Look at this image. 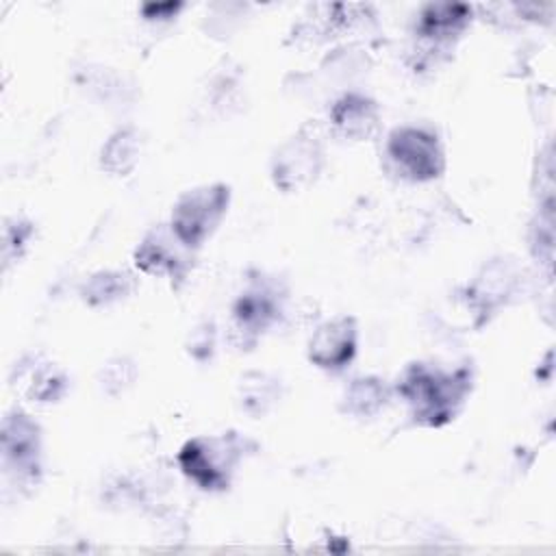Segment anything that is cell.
<instances>
[{
    "label": "cell",
    "mask_w": 556,
    "mask_h": 556,
    "mask_svg": "<svg viewBox=\"0 0 556 556\" xmlns=\"http://www.w3.org/2000/svg\"><path fill=\"white\" fill-rule=\"evenodd\" d=\"M471 389L469 369L443 371L426 363H413L397 380V393L408 404L419 426L441 428L450 424Z\"/></svg>",
    "instance_id": "cell-1"
},
{
    "label": "cell",
    "mask_w": 556,
    "mask_h": 556,
    "mask_svg": "<svg viewBox=\"0 0 556 556\" xmlns=\"http://www.w3.org/2000/svg\"><path fill=\"white\" fill-rule=\"evenodd\" d=\"M250 441L237 432L195 437L178 452L182 473L202 491H224L230 484L235 467L248 452Z\"/></svg>",
    "instance_id": "cell-2"
},
{
    "label": "cell",
    "mask_w": 556,
    "mask_h": 556,
    "mask_svg": "<svg viewBox=\"0 0 556 556\" xmlns=\"http://www.w3.org/2000/svg\"><path fill=\"white\" fill-rule=\"evenodd\" d=\"M230 187L226 182L198 185L178 195L169 215V230L191 252L204 245L228 213Z\"/></svg>",
    "instance_id": "cell-3"
},
{
    "label": "cell",
    "mask_w": 556,
    "mask_h": 556,
    "mask_svg": "<svg viewBox=\"0 0 556 556\" xmlns=\"http://www.w3.org/2000/svg\"><path fill=\"white\" fill-rule=\"evenodd\" d=\"M387 156L395 172L413 182H428L443 174L445 154L434 130L397 126L387 137Z\"/></svg>",
    "instance_id": "cell-4"
},
{
    "label": "cell",
    "mask_w": 556,
    "mask_h": 556,
    "mask_svg": "<svg viewBox=\"0 0 556 556\" xmlns=\"http://www.w3.org/2000/svg\"><path fill=\"white\" fill-rule=\"evenodd\" d=\"M326 163L324 143L315 132H308L306 128L298 130L293 137H289L271 159V178L274 185L287 193L300 191L311 187Z\"/></svg>",
    "instance_id": "cell-5"
},
{
    "label": "cell",
    "mask_w": 556,
    "mask_h": 556,
    "mask_svg": "<svg viewBox=\"0 0 556 556\" xmlns=\"http://www.w3.org/2000/svg\"><path fill=\"white\" fill-rule=\"evenodd\" d=\"M39 454V426L22 410L9 413L2 421V460L7 473L20 482H37Z\"/></svg>",
    "instance_id": "cell-6"
},
{
    "label": "cell",
    "mask_w": 556,
    "mask_h": 556,
    "mask_svg": "<svg viewBox=\"0 0 556 556\" xmlns=\"http://www.w3.org/2000/svg\"><path fill=\"white\" fill-rule=\"evenodd\" d=\"M358 350V326L350 315L332 317L315 328L308 339V361L326 371L345 369Z\"/></svg>",
    "instance_id": "cell-7"
},
{
    "label": "cell",
    "mask_w": 556,
    "mask_h": 556,
    "mask_svg": "<svg viewBox=\"0 0 556 556\" xmlns=\"http://www.w3.org/2000/svg\"><path fill=\"white\" fill-rule=\"evenodd\" d=\"M187 252L189 250L174 237L169 226H156L135 248L132 261L137 269L148 276L180 278L187 267Z\"/></svg>",
    "instance_id": "cell-8"
},
{
    "label": "cell",
    "mask_w": 556,
    "mask_h": 556,
    "mask_svg": "<svg viewBox=\"0 0 556 556\" xmlns=\"http://www.w3.org/2000/svg\"><path fill=\"white\" fill-rule=\"evenodd\" d=\"M280 315V298L267 282L250 285L232 304V319L241 334L256 341Z\"/></svg>",
    "instance_id": "cell-9"
},
{
    "label": "cell",
    "mask_w": 556,
    "mask_h": 556,
    "mask_svg": "<svg viewBox=\"0 0 556 556\" xmlns=\"http://www.w3.org/2000/svg\"><path fill=\"white\" fill-rule=\"evenodd\" d=\"M330 124L334 132L350 141H367L380 128V109L378 104L363 93H343L330 106Z\"/></svg>",
    "instance_id": "cell-10"
},
{
    "label": "cell",
    "mask_w": 556,
    "mask_h": 556,
    "mask_svg": "<svg viewBox=\"0 0 556 556\" xmlns=\"http://www.w3.org/2000/svg\"><path fill=\"white\" fill-rule=\"evenodd\" d=\"M471 22V7L458 2H432L419 11L415 33L428 43H450Z\"/></svg>",
    "instance_id": "cell-11"
},
{
    "label": "cell",
    "mask_w": 556,
    "mask_h": 556,
    "mask_svg": "<svg viewBox=\"0 0 556 556\" xmlns=\"http://www.w3.org/2000/svg\"><path fill=\"white\" fill-rule=\"evenodd\" d=\"M389 395L391 391L384 380L376 376H363L348 384L341 400V410L356 419H369L384 408Z\"/></svg>",
    "instance_id": "cell-12"
},
{
    "label": "cell",
    "mask_w": 556,
    "mask_h": 556,
    "mask_svg": "<svg viewBox=\"0 0 556 556\" xmlns=\"http://www.w3.org/2000/svg\"><path fill=\"white\" fill-rule=\"evenodd\" d=\"M141 154V139L139 132L130 126L117 128L100 150V167L111 176H128Z\"/></svg>",
    "instance_id": "cell-13"
},
{
    "label": "cell",
    "mask_w": 556,
    "mask_h": 556,
    "mask_svg": "<svg viewBox=\"0 0 556 556\" xmlns=\"http://www.w3.org/2000/svg\"><path fill=\"white\" fill-rule=\"evenodd\" d=\"M239 406L254 419L267 415L280 400V380L265 371H248L239 380Z\"/></svg>",
    "instance_id": "cell-14"
},
{
    "label": "cell",
    "mask_w": 556,
    "mask_h": 556,
    "mask_svg": "<svg viewBox=\"0 0 556 556\" xmlns=\"http://www.w3.org/2000/svg\"><path fill=\"white\" fill-rule=\"evenodd\" d=\"M132 289V280L126 271H98L83 287V300L89 306H106L126 298Z\"/></svg>",
    "instance_id": "cell-15"
},
{
    "label": "cell",
    "mask_w": 556,
    "mask_h": 556,
    "mask_svg": "<svg viewBox=\"0 0 556 556\" xmlns=\"http://www.w3.org/2000/svg\"><path fill=\"white\" fill-rule=\"evenodd\" d=\"M26 395L33 402H56L67 389L63 371L52 363H33L26 369Z\"/></svg>",
    "instance_id": "cell-16"
},
{
    "label": "cell",
    "mask_w": 556,
    "mask_h": 556,
    "mask_svg": "<svg viewBox=\"0 0 556 556\" xmlns=\"http://www.w3.org/2000/svg\"><path fill=\"white\" fill-rule=\"evenodd\" d=\"M135 376H137V369L128 358H122V356L113 358L102 369V389L109 395H117L132 384Z\"/></svg>",
    "instance_id": "cell-17"
},
{
    "label": "cell",
    "mask_w": 556,
    "mask_h": 556,
    "mask_svg": "<svg viewBox=\"0 0 556 556\" xmlns=\"http://www.w3.org/2000/svg\"><path fill=\"white\" fill-rule=\"evenodd\" d=\"M182 9L180 2H159V4H143L141 13L146 20H169L176 17L178 11Z\"/></svg>",
    "instance_id": "cell-18"
}]
</instances>
